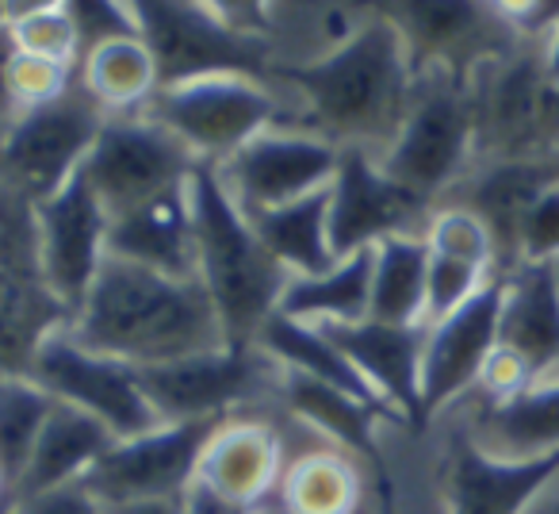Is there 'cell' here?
Masks as SVG:
<instances>
[{"instance_id":"cell-1","label":"cell","mask_w":559,"mask_h":514,"mask_svg":"<svg viewBox=\"0 0 559 514\" xmlns=\"http://www.w3.org/2000/svg\"><path fill=\"white\" fill-rule=\"evenodd\" d=\"M70 335L85 350L134 369L165 365L226 346V330L200 277L154 273L134 261L104 257Z\"/></svg>"},{"instance_id":"cell-2","label":"cell","mask_w":559,"mask_h":514,"mask_svg":"<svg viewBox=\"0 0 559 514\" xmlns=\"http://www.w3.org/2000/svg\"><path fill=\"white\" fill-rule=\"evenodd\" d=\"M272 78L299 93L307 131L326 135L337 147H365L383 154L411 112L418 70L403 35L372 16L342 47L304 66H280Z\"/></svg>"},{"instance_id":"cell-3","label":"cell","mask_w":559,"mask_h":514,"mask_svg":"<svg viewBox=\"0 0 559 514\" xmlns=\"http://www.w3.org/2000/svg\"><path fill=\"white\" fill-rule=\"evenodd\" d=\"M195 223V277L207 289L226 342L253 346L257 330L280 307L284 284L292 281L253 231L246 211L218 180L215 162H200L188 177Z\"/></svg>"},{"instance_id":"cell-4","label":"cell","mask_w":559,"mask_h":514,"mask_svg":"<svg viewBox=\"0 0 559 514\" xmlns=\"http://www.w3.org/2000/svg\"><path fill=\"white\" fill-rule=\"evenodd\" d=\"M388 177L418 192L437 208L452 185L475 165V101L472 78L449 70H421L411 112L383 154Z\"/></svg>"},{"instance_id":"cell-5","label":"cell","mask_w":559,"mask_h":514,"mask_svg":"<svg viewBox=\"0 0 559 514\" xmlns=\"http://www.w3.org/2000/svg\"><path fill=\"white\" fill-rule=\"evenodd\" d=\"M475 165L506 157L559 154L556 85L544 70V47L521 39L510 55L472 73Z\"/></svg>"},{"instance_id":"cell-6","label":"cell","mask_w":559,"mask_h":514,"mask_svg":"<svg viewBox=\"0 0 559 514\" xmlns=\"http://www.w3.org/2000/svg\"><path fill=\"white\" fill-rule=\"evenodd\" d=\"M127 9L139 27V39L154 55L162 89L211 73L272 81L276 58L269 39L234 32L203 0H127Z\"/></svg>"},{"instance_id":"cell-7","label":"cell","mask_w":559,"mask_h":514,"mask_svg":"<svg viewBox=\"0 0 559 514\" xmlns=\"http://www.w3.org/2000/svg\"><path fill=\"white\" fill-rule=\"evenodd\" d=\"M108 112L85 93L78 78L58 101L16 112L0 131V185L43 203L62 192L81 170Z\"/></svg>"},{"instance_id":"cell-8","label":"cell","mask_w":559,"mask_h":514,"mask_svg":"<svg viewBox=\"0 0 559 514\" xmlns=\"http://www.w3.org/2000/svg\"><path fill=\"white\" fill-rule=\"evenodd\" d=\"M62 327L70 312L43 277L35 203L0 185V376H32L39 350Z\"/></svg>"},{"instance_id":"cell-9","label":"cell","mask_w":559,"mask_h":514,"mask_svg":"<svg viewBox=\"0 0 559 514\" xmlns=\"http://www.w3.org/2000/svg\"><path fill=\"white\" fill-rule=\"evenodd\" d=\"M142 112L177 135L200 162H226L249 139L280 127V96L272 85L241 73L165 85Z\"/></svg>"},{"instance_id":"cell-10","label":"cell","mask_w":559,"mask_h":514,"mask_svg":"<svg viewBox=\"0 0 559 514\" xmlns=\"http://www.w3.org/2000/svg\"><path fill=\"white\" fill-rule=\"evenodd\" d=\"M200 157L162 124L134 112V116H108L85 157V177L96 188L108 215L131 211L139 203L185 188Z\"/></svg>"},{"instance_id":"cell-11","label":"cell","mask_w":559,"mask_h":514,"mask_svg":"<svg viewBox=\"0 0 559 514\" xmlns=\"http://www.w3.org/2000/svg\"><path fill=\"white\" fill-rule=\"evenodd\" d=\"M154 411L162 422L230 419L241 404H253L261 392L280 384V365L257 346H218L192 358L139 369Z\"/></svg>"},{"instance_id":"cell-12","label":"cell","mask_w":559,"mask_h":514,"mask_svg":"<svg viewBox=\"0 0 559 514\" xmlns=\"http://www.w3.org/2000/svg\"><path fill=\"white\" fill-rule=\"evenodd\" d=\"M376 16L403 35L414 70H449L472 78L479 66L510 55L518 35L490 12L487 0H368Z\"/></svg>"},{"instance_id":"cell-13","label":"cell","mask_w":559,"mask_h":514,"mask_svg":"<svg viewBox=\"0 0 559 514\" xmlns=\"http://www.w3.org/2000/svg\"><path fill=\"white\" fill-rule=\"evenodd\" d=\"M32 381L43 384L58 404L81 407L93 419H100L119 442L162 427V414L150 404L139 369L119 358L85 350L70 335V327L47 338L32 365Z\"/></svg>"},{"instance_id":"cell-14","label":"cell","mask_w":559,"mask_h":514,"mask_svg":"<svg viewBox=\"0 0 559 514\" xmlns=\"http://www.w3.org/2000/svg\"><path fill=\"white\" fill-rule=\"evenodd\" d=\"M226 419L200 422H162L139 437L116 442L81 480V488L104 503V511L139 499H173L185 495L200 472V457L211 434Z\"/></svg>"},{"instance_id":"cell-15","label":"cell","mask_w":559,"mask_h":514,"mask_svg":"<svg viewBox=\"0 0 559 514\" xmlns=\"http://www.w3.org/2000/svg\"><path fill=\"white\" fill-rule=\"evenodd\" d=\"M342 147L307 127H272L215 162L218 180L246 215L284 208L292 200L334 185Z\"/></svg>"},{"instance_id":"cell-16","label":"cell","mask_w":559,"mask_h":514,"mask_svg":"<svg viewBox=\"0 0 559 514\" xmlns=\"http://www.w3.org/2000/svg\"><path fill=\"white\" fill-rule=\"evenodd\" d=\"M429 215L433 203L388 177L372 150L342 147L330 185V242L337 257L372 249L395 234H421Z\"/></svg>"},{"instance_id":"cell-17","label":"cell","mask_w":559,"mask_h":514,"mask_svg":"<svg viewBox=\"0 0 559 514\" xmlns=\"http://www.w3.org/2000/svg\"><path fill=\"white\" fill-rule=\"evenodd\" d=\"M111 215L100 203L85 173L70 180L62 192L35 203V238H39V266L50 292L62 300L70 319L81 312L104 257H108Z\"/></svg>"},{"instance_id":"cell-18","label":"cell","mask_w":559,"mask_h":514,"mask_svg":"<svg viewBox=\"0 0 559 514\" xmlns=\"http://www.w3.org/2000/svg\"><path fill=\"white\" fill-rule=\"evenodd\" d=\"M506 273H495L460 312L429 323L421 353V419L426 427L479 384V373L498 346Z\"/></svg>"},{"instance_id":"cell-19","label":"cell","mask_w":559,"mask_h":514,"mask_svg":"<svg viewBox=\"0 0 559 514\" xmlns=\"http://www.w3.org/2000/svg\"><path fill=\"white\" fill-rule=\"evenodd\" d=\"M551 188H559V154L506 157V162L472 165V173L460 185H452L441 196V203L467 208L472 215H479L495 238V269L513 273L521 266V223H525L528 208Z\"/></svg>"},{"instance_id":"cell-20","label":"cell","mask_w":559,"mask_h":514,"mask_svg":"<svg viewBox=\"0 0 559 514\" xmlns=\"http://www.w3.org/2000/svg\"><path fill=\"white\" fill-rule=\"evenodd\" d=\"M559 476V449L528 460L490 457L467 430L444 449L449 514H525V506Z\"/></svg>"},{"instance_id":"cell-21","label":"cell","mask_w":559,"mask_h":514,"mask_svg":"<svg viewBox=\"0 0 559 514\" xmlns=\"http://www.w3.org/2000/svg\"><path fill=\"white\" fill-rule=\"evenodd\" d=\"M345 358L357 365V373L368 381V388L414 430L421 434V353H426V323L395 327V323H337L322 327Z\"/></svg>"},{"instance_id":"cell-22","label":"cell","mask_w":559,"mask_h":514,"mask_svg":"<svg viewBox=\"0 0 559 514\" xmlns=\"http://www.w3.org/2000/svg\"><path fill=\"white\" fill-rule=\"evenodd\" d=\"M284 453L280 434L253 419H226L211 434L207 449L200 457L195 480L215 488L230 503L246 506L249 514H261L264 499L276 495V483L284 476Z\"/></svg>"},{"instance_id":"cell-23","label":"cell","mask_w":559,"mask_h":514,"mask_svg":"<svg viewBox=\"0 0 559 514\" xmlns=\"http://www.w3.org/2000/svg\"><path fill=\"white\" fill-rule=\"evenodd\" d=\"M276 396L284 399V407H288L304 427H311L314 434L326 437V442L337 445V449L353 453L360 465H368V472L388 465L380 453V442H376V427H380V422L406 427L391 407L368 404V399L353 396V392L311 381V376L288 373V369H280Z\"/></svg>"},{"instance_id":"cell-24","label":"cell","mask_w":559,"mask_h":514,"mask_svg":"<svg viewBox=\"0 0 559 514\" xmlns=\"http://www.w3.org/2000/svg\"><path fill=\"white\" fill-rule=\"evenodd\" d=\"M108 257L134 261L154 273L195 277V223L188 185L111 215Z\"/></svg>"},{"instance_id":"cell-25","label":"cell","mask_w":559,"mask_h":514,"mask_svg":"<svg viewBox=\"0 0 559 514\" xmlns=\"http://www.w3.org/2000/svg\"><path fill=\"white\" fill-rule=\"evenodd\" d=\"M498 346L518 353L536 381L559 373V266H518L506 273Z\"/></svg>"},{"instance_id":"cell-26","label":"cell","mask_w":559,"mask_h":514,"mask_svg":"<svg viewBox=\"0 0 559 514\" xmlns=\"http://www.w3.org/2000/svg\"><path fill=\"white\" fill-rule=\"evenodd\" d=\"M116 442L119 437L88 411L70 407V404H55V411L43 422V434L32 449V460H27L24 476H20L16 491H12V503L35 499V495H43V491L81 483L88 476V468H93Z\"/></svg>"},{"instance_id":"cell-27","label":"cell","mask_w":559,"mask_h":514,"mask_svg":"<svg viewBox=\"0 0 559 514\" xmlns=\"http://www.w3.org/2000/svg\"><path fill=\"white\" fill-rule=\"evenodd\" d=\"M467 434L479 449L502 460H528L559 449V376L536 381L513 399L487 404L472 414Z\"/></svg>"},{"instance_id":"cell-28","label":"cell","mask_w":559,"mask_h":514,"mask_svg":"<svg viewBox=\"0 0 559 514\" xmlns=\"http://www.w3.org/2000/svg\"><path fill=\"white\" fill-rule=\"evenodd\" d=\"M360 460L337 445H314L284 465L276 483L280 514H357L368 506Z\"/></svg>"},{"instance_id":"cell-29","label":"cell","mask_w":559,"mask_h":514,"mask_svg":"<svg viewBox=\"0 0 559 514\" xmlns=\"http://www.w3.org/2000/svg\"><path fill=\"white\" fill-rule=\"evenodd\" d=\"M372 249H357V254L342 257L334 269L314 277H292L280 296V315H292L299 323H314V327H337V323H360L368 319L372 307Z\"/></svg>"},{"instance_id":"cell-30","label":"cell","mask_w":559,"mask_h":514,"mask_svg":"<svg viewBox=\"0 0 559 514\" xmlns=\"http://www.w3.org/2000/svg\"><path fill=\"white\" fill-rule=\"evenodd\" d=\"M249 223L261 234L269 254L288 269V277L326 273L342 261L334 254V242H330V188H319V192L284 203V208L257 211V215H249Z\"/></svg>"},{"instance_id":"cell-31","label":"cell","mask_w":559,"mask_h":514,"mask_svg":"<svg viewBox=\"0 0 559 514\" xmlns=\"http://www.w3.org/2000/svg\"><path fill=\"white\" fill-rule=\"evenodd\" d=\"M253 346L261 353H269L280 369H288V373L334 384V388L353 392V396L368 399V404H383V399L368 388L365 376L357 373V365L337 350L334 338L322 327H314V323H299V319H292V315L272 312L269 319H264V327L257 330Z\"/></svg>"},{"instance_id":"cell-32","label":"cell","mask_w":559,"mask_h":514,"mask_svg":"<svg viewBox=\"0 0 559 514\" xmlns=\"http://www.w3.org/2000/svg\"><path fill=\"white\" fill-rule=\"evenodd\" d=\"M78 81L108 116H134L162 89L154 55L139 35L104 39L88 47L78 62Z\"/></svg>"},{"instance_id":"cell-33","label":"cell","mask_w":559,"mask_h":514,"mask_svg":"<svg viewBox=\"0 0 559 514\" xmlns=\"http://www.w3.org/2000/svg\"><path fill=\"white\" fill-rule=\"evenodd\" d=\"M426 277L429 246L421 234H395L376 246L372 261V307L368 319L414 327L426 323Z\"/></svg>"},{"instance_id":"cell-34","label":"cell","mask_w":559,"mask_h":514,"mask_svg":"<svg viewBox=\"0 0 559 514\" xmlns=\"http://www.w3.org/2000/svg\"><path fill=\"white\" fill-rule=\"evenodd\" d=\"M55 404L58 399L32 376H0V476L9 483V503Z\"/></svg>"},{"instance_id":"cell-35","label":"cell","mask_w":559,"mask_h":514,"mask_svg":"<svg viewBox=\"0 0 559 514\" xmlns=\"http://www.w3.org/2000/svg\"><path fill=\"white\" fill-rule=\"evenodd\" d=\"M426 246L433 254H449L460 257V261H472V266H483L490 273L495 269V238L483 226L479 215H472L467 208H452V203H437L433 215H429L426 231H421Z\"/></svg>"},{"instance_id":"cell-36","label":"cell","mask_w":559,"mask_h":514,"mask_svg":"<svg viewBox=\"0 0 559 514\" xmlns=\"http://www.w3.org/2000/svg\"><path fill=\"white\" fill-rule=\"evenodd\" d=\"M490 269L472 266V261H460L449 254H433L429 249V277H426V327L429 323L449 319L452 312L467 304L483 284L490 281Z\"/></svg>"},{"instance_id":"cell-37","label":"cell","mask_w":559,"mask_h":514,"mask_svg":"<svg viewBox=\"0 0 559 514\" xmlns=\"http://www.w3.org/2000/svg\"><path fill=\"white\" fill-rule=\"evenodd\" d=\"M9 39L24 55L50 58V62H62V66L81 62V32L66 9L16 20V24H9Z\"/></svg>"},{"instance_id":"cell-38","label":"cell","mask_w":559,"mask_h":514,"mask_svg":"<svg viewBox=\"0 0 559 514\" xmlns=\"http://www.w3.org/2000/svg\"><path fill=\"white\" fill-rule=\"evenodd\" d=\"M78 78V66H62V62H50V58H35L24 55V50L12 47L9 58V96H12V108L27 112V108H39V104H50L66 93Z\"/></svg>"},{"instance_id":"cell-39","label":"cell","mask_w":559,"mask_h":514,"mask_svg":"<svg viewBox=\"0 0 559 514\" xmlns=\"http://www.w3.org/2000/svg\"><path fill=\"white\" fill-rule=\"evenodd\" d=\"M521 266H559V188L544 192L528 208L518 238Z\"/></svg>"},{"instance_id":"cell-40","label":"cell","mask_w":559,"mask_h":514,"mask_svg":"<svg viewBox=\"0 0 559 514\" xmlns=\"http://www.w3.org/2000/svg\"><path fill=\"white\" fill-rule=\"evenodd\" d=\"M66 12H70L73 24H78V32H81V55L104 39L139 35L131 9H127V0H70Z\"/></svg>"},{"instance_id":"cell-41","label":"cell","mask_w":559,"mask_h":514,"mask_svg":"<svg viewBox=\"0 0 559 514\" xmlns=\"http://www.w3.org/2000/svg\"><path fill=\"white\" fill-rule=\"evenodd\" d=\"M518 39H548L559 27V0H487Z\"/></svg>"},{"instance_id":"cell-42","label":"cell","mask_w":559,"mask_h":514,"mask_svg":"<svg viewBox=\"0 0 559 514\" xmlns=\"http://www.w3.org/2000/svg\"><path fill=\"white\" fill-rule=\"evenodd\" d=\"M9 514H108V511L81 483H70V488L43 491L35 499H20V503L9 506Z\"/></svg>"},{"instance_id":"cell-43","label":"cell","mask_w":559,"mask_h":514,"mask_svg":"<svg viewBox=\"0 0 559 514\" xmlns=\"http://www.w3.org/2000/svg\"><path fill=\"white\" fill-rule=\"evenodd\" d=\"M203 4H207L223 24H230L234 32L269 39V32H272L269 0H203Z\"/></svg>"},{"instance_id":"cell-44","label":"cell","mask_w":559,"mask_h":514,"mask_svg":"<svg viewBox=\"0 0 559 514\" xmlns=\"http://www.w3.org/2000/svg\"><path fill=\"white\" fill-rule=\"evenodd\" d=\"M185 514H249V511L238 503H230L226 495H218L215 488L195 480L192 488L185 491Z\"/></svg>"},{"instance_id":"cell-45","label":"cell","mask_w":559,"mask_h":514,"mask_svg":"<svg viewBox=\"0 0 559 514\" xmlns=\"http://www.w3.org/2000/svg\"><path fill=\"white\" fill-rule=\"evenodd\" d=\"M9 58H12V39H9V27H0V131L12 124L16 108H12V96H9Z\"/></svg>"},{"instance_id":"cell-46","label":"cell","mask_w":559,"mask_h":514,"mask_svg":"<svg viewBox=\"0 0 559 514\" xmlns=\"http://www.w3.org/2000/svg\"><path fill=\"white\" fill-rule=\"evenodd\" d=\"M372 511L376 514H399V506H395V480H391L388 465L372 468Z\"/></svg>"},{"instance_id":"cell-47","label":"cell","mask_w":559,"mask_h":514,"mask_svg":"<svg viewBox=\"0 0 559 514\" xmlns=\"http://www.w3.org/2000/svg\"><path fill=\"white\" fill-rule=\"evenodd\" d=\"M70 0H4V27L16 24V20L39 16V12H58L66 9Z\"/></svg>"},{"instance_id":"cell-48","label":"cell","mask_w":559,"mask_h":514,"mask_svg":"<svg viewBox=\"0 0 559 514\" xmlns=\"http://www.w3.org/2000/svg\"><path fill=\"white\" fill-rule=\"evenodd\" d=\"M108 514H185V495H173V499H139V503L111 506Z\"/></svg>"},{"instance_id":"cell-49","label":"cell","mask_w":559,"mask_h":514,"mask_svg":"<svg viewBox=\"0 0 559 514\" xmlns=\"http://www.w3.org/2000/svg\"><path fill=\"white\" fill-rule=\"evenodd\" d=\"M544 70H548L551 85H559V27L544 39Z\"/></svg>"},{"instance_id":"cell-50","label":"cell","mask_w":559,"mask_h":514,"mask_svg":"<svg viewBox=\"0 0 559 514\" xmlns=\"http://www.w3.org/2000/svg\"><path fill=\"white\" fill-rule=\"evenodd\" d=\"M540 514H559V499H556V503L548 506V511H540Z\"/></svg>"},{"instance_id":"cell-51","label":"cell","mask_w":559,"mask_h":514,"mask_svg":"<svg viewBox=\"0 0 559 514\" xmlns=\"http://www.w3.org/2000/svg\"><path fill=\"white\" fill-rule=\"evenodd\" d=\"M357 514H376V511H372V503H368V506H360V511H357Z\"/></svg>"},{"instance_id":"cell-52","label":"cell","mask_w":559,"mask_h":514,"mask_svg":"<svg viewBox=\"0 0 559 514\" xmlns=\"http://www.w3.org/2000/svg\"><path fill=\"white\" fill-rule=\"evenodd\" d=\"M0 27H4V0H0Z\"/></svg>"},{"instance_id":"cell-53","label":"cell","mask_w":559,"mask_h":514,"mask_svg":"<svg viewBox=\"0 0 559 514\" xmlns=\"http://www.w3.org/2000/svg\"><path fill=\"white\" fill-rule=\"evenodd\" d=\"M556 116H559V85H556Z\"/></svg>"}]
</instances>
